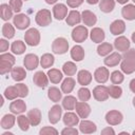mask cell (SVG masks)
Wrapping results in <instances>:
<instances>
[{
    "instance_id": "1",
    "label": "cell",
    "mask_w": 135,
    "mask_h": 135,
    "mask_svg": "<svg viewBox=\"0 0 135 135\" xmlns=\"http://www.w3.org/2000/svg\"><path fill=\"white\" fill-rule=\"evenodd\" d=\"M16 62V59L14 55L9 53H2L0 55V74L4 75L12 71L14 68V64Z\"/></svg>"
},
{
    "instance_id": "2",
    "label": "cell",
    "mask_w": 135,
    "mask_h": 135,
    "mask_svg": "<svg viewBox=\"0 0 135 135\" xmlns=\"http://www.w3.org/2000/svg\"><path fill=\"white\" fill-rule=\"evenodd\" d=\"M24 41L30 46H37L40 43V32L35 28H28L24 34Z\"/></svg>"
},
{
    "instance_id": "3",
    "label": "cell",
    "mask_w": 135,
    "mask_h": 135,
    "mask_svg": "<svg viewBox=\"0 0 135 135\" xmlns=\"http://www.w3.org/2000/svg\"><path fill=\"white\" fill-rule=\"evenodd\" d=\"M52 51H53L54 54H57V55L65 54L69 51V42H68V40L65 38H63V37L56 38L52 43Z\"/></svg>"
},
{
    "instance_id": "4",
    "label": "cell",
    "mask_w": 135,
    "mask_h": 135,
    "mask_svg": "<svg viewBox=\"0 0 135 135\" xmlns=\"http://www.w3.org/2000/svg\"><path fill=\"white\" fill-rule=\"evenodd\" d=\"M35 21L40 26H47V25H50L51 22H52L51 12L49 9H45V8H42V9L38 11L36 16H35Z\"/></svg>"
},
{
    "instance_id": "5",
    "label": "cell",
    "mask_w": 135,
    "mask_h": 135,
    "mask_svg": "<svg viewBox=\"0 0 135 135\" xmlns=\"http://www.w3.org/2000/svg\"><path fill=\"white\" fill-rule=\"evenodd\" d=\"M71 35H72V39L75 42L81 43L84 40H86V38L89 36V31L84 25H77L76 27L73 28Z\"/></svg>"
},
{
    "instance_id": "6",
    "label": "cell",
    "mask_w": 135,
    "mask_h": 135,
    "mask_svg": "<svg viewBox=\"0 0 135 135\" xmlns=\"http://www.w3.org/2000/svg\"><path fill=\"white\" fill-rule=\"evenodd\" d=\"M31 20L30 17L25 14H17L16 16L13 17V24L15 25V27H17L18 30H25L30 26Z\"/></svg>"
},
{
    "instance_id": "7",
    "label": "cell",
    "mask_w": 135,
    "mask_h": 135,
    "mask_svg": "<svg viewBox=\"0 0 135 135\" xmlns=\"http://www.w3.org/2000/svg\"><path fill=\"white\" fill-rule=\"evenodd\" d=\"M123 120V116L121 112L117 110H111L105 114V121L110 126H117L121 123Z\"/></svg>"
},
{
    "instance_id": "8",
    "label": "cell",
    "mask_w": 135,
    "mask_h": 135,
    "mask_svg": "<svg viewBox=\"0 0 135 135\" xmlns=\"http://www.w3.org/2000/svg\"><path fill=\"white\" fill-rule=\"evenodd\" d=\"M93 97L99 101V102H103L105 101L110 95H109V90H108V86L105 85H97L93 89Z\"/></svg>"
},
{
    "instance_id": "9",
    "label": "cell",
    "mask_w": 135,
    "mask_h": 135,
    "mask_svg": "<svg viewBox=\"0 0 135 135\" xmlns=\"http://www.w3.org/2000/svg\"><path fill=\"white\" fill-rule=\"evenodd\" d=\"M75 110L77 115L82 119L88 118L89 115L91 114V107L86 101H77L75 105Z\"/></svg>"
},
{
    "instance_id": "10",
    "label": "cell",
    "mask_w": 135,
    "mask_h": 135,
    "mask_svg": "<svg viewBox=\"0 0 135 135\" xmlns=\"http://www.w3.org/2000/svg\"><path fill=\"white\" fill-rule=\"evenodd\" d=\"M39 63H40V59L35 54H26L25 57L23 58V64L25 69L28 71L35 70L39 65Z\"/></svg>"
},
{
    "instance_id": "11",
    "label": "cell",
    "mask_w": 135,
    "mask_h": 135,
    "mask_svg": "<svg viewBox=\"0 0 135 135\" xmlns=\"http://www.w3.org/2000/svg\"><path fill=\"white\" fill-rule=\"evenodd\" d=\"M110 78V72L108 70V68L104 66H100L97 68L94 72V79L98 82V83H105Z\"/></svg>"
},
{
    "instance_id": "12",
    "label": "cell",
    "mask_w": 135,
    "mask_h": 135,
    "mask_svg": "<svg viewBox=\"0 0 135 135\" xmlns=\"http://www.w3.org/2000/svg\"><path fill=\"white\" fill-rule=\"evenodd\" d=\"M62 115V108L59 104H54L49 111V121L52 124H56Z\"/></svg>"
},
{
    "instance_id": "13",
    "label": "cell",
    "mask_w": 135,
    "mask_h": 135,
    "mask_svg": "<svg viewBox=\"0 0 135 135\" xmlns=\"http://www.w3.org/2000/svg\"><path fill=\"white\" fill-rule=\"evenodd\" d=\"M53 16L57 20H63L68 16V6L63 3H57L53 7Z\"/></svg>"
},
{
    "instance_id": "14",
    "label": "cell",
    "mask_w": 135,
    "mask_h": 135,
    "mask_svg": "<svg viewBox=\"0 0 135 135\" xmlns=\"http://www.w3.org/2000/svg\"><path fill=\"white\" fill-rule=\"evenodd\" d=\"M79 131L82 134H92L97 131V126L91 120L83 119L79 122Z\"/></svg>"
},
{
    "instance_id": "15",
    "label": "cell",
    "mask_w": 135,
    "mask_h": 135,
    "mask_svg": "<svg viewBox=\"0 0 135 135\" xmlns=\"http://www.w3.org/2000/svg\"><path fill=\"white\" fill-rule=\"evenodd\" d=\"M49 80H50V79H49L47 75H45L42 71L36 72V73L34 74V76H33V81H34V83H35L37 86L42 88V89H44V88L47 86Z\"/></svg>"
},
{
    "instance_id": "16",
    "label": "cell",
    "mask_w": 135,
    "mask_h": 135,
    "mask_svg": "<svg viewBox=\"0 0 135 135\" xmlns=\"http://www.w3.org/2000/svg\"><path fill=\"white\" fill-rule=\"evenodd\" d=\"M130 45H131V42L124 36H118L114 40V47L118 52H126V51H128L130 49Z\"/></svg>"
},
{
    "instance_id": "17",
    "label": "cell",
    "mask_w": 135,
    "mask_h": 135,
    "mask_svg": "<svg viewBox=\"0 0 135 135\" xmlns=\"http://www.w3.org/2000/svg\"><path fill=\"white\" fill-rule=\"evenodd\" d=\"M124 31H126V23L123 20H120V19L114 20L110 25V32L115 36H119L123 34Z\"/></svg>"
},
{
    "instance_id": "18",
    "label": "cell",
    "mask_w": 135,
    "mask_h": 135,
    "mask_svg": "<svg viewBox=\"0 0 135 135\" xmlns=\"http://www.w3.org/2000/svg\"><path fill=\"white\" fill-rule=\"evenodd\" d=\"M25 110H26V104L22 99H15L9 104V111L13 114L20 115L23 112H25Z\"/></svg>"
},
{
    "instance_id": "19",
    "label": "cell",
    "mask_w": 135,
    "mask_h": 135,
    "mask_svg": "<svg viewBox=\"0 0 135 135\" xmlns=\"http://www.w3.org/2000/svg\"><path fill=\"white\" fill-rule=\"evenodd\" d=\"M79 118H80V117L77 115V113L75 114V113L69 111V112H66V113L63 115L62 121H63V123H64L66 127H75V126H77V124L80 122V121H79Z\"/></svg>"
},
{
    "instance_id": "20",
    "label": "cell",
    "mask_w": 135,
    "mask_h": 135,
    "mask_svg": "<svg viewBox=\"0 0 135 135\" xmlns=\"http://www.w3.org/2000/svg\"><path fill=\"white\" fill-rule=\"evenodd\" d=\"M121 59H122V56L119 54V53H111L110 55L105 56V58L103 59V62L109 68H112V66H116L118 65L120 62H121Z\"/></svg>"
},
{
    "instance_id": "21",
    "label": "cell",
    "mask_w": 135,
    "mask_h": 135,
    "mask_svg": "<svg viewBox=\"0 0 135 135\" xmlns=\"http://www.w3.org/2000/svg\"><path fill=\"white\" fill-rule=\"evenodd\" d=\"M92 74L88 70H81L77 74V82L82 86L89 85L92 81Z\"/></svg>"
},
{
    "instance_id": "22",
    "label": "cell",
    "mask_w": 135,
    "mask_h": 135,
    "mask_svg": "<svg viewBox=\"0 0 135 135\" xmlns=\"http://www.w3.org/2000/svg\"><path fill=\"white\" fill-rule=\"evenodd\" d=\"M81 21H82L81 14L78 11H74V9L69 12V14L65 18V22L70 26H75L76 24H79Z\"/></svg>"
},
{
    "instance_id": "23",
    "label": "cell",
    "mask_w": 135,
    "mask_h": 135,
    "mask_svg": "<svg viewBox=\"0 0 135 135\" xmlns=\"http://www.w3.org/2000/svg\"><path fill=\"white\" fill-rule=\"evenodd\" d=\"M81 18H82V22H83L84 25H86V26H93V25H95L96 22H97V17H96V15H95L93 12L89 11V9H85V11H83V12L81 13Z\"/></svg>"
},
{
    "instance_id": "24",
    "label": "cell",
    "mask_w": 135,
    "mask_h": 135,
    "mask_svg": "<svg viewBox=\"0 0 135 135\" xmlns=\"http://www.w3.org/2000/svg\"><path fill=\"white\" fill-rule=\"evenodd\" d=\"M90 38L95 43H101V42H103V40L105 38L104 31L100 27H93L90 33Z\"/></svg>"
},
{
    "instance_id": "25",
    "label": "cell",
    "mask_w": 135,
    "mask_h": 135,
    "mask_svg": "<svg viewBox=\"0 0 135 135\" xmlns=\"http://www.w3.org/2000/svg\"><path fill=\"white\" fill-rule=\"evenodd\" d=\"M27 117L30 119V122H31V126H38L40 122H41V112L39 109L35 108V109H32L27 112Z\"/></svg>"
},
{
    "instance_id": "26",
    "label": "cell",
    "mask_w": 135,
    "mask_h": 135,
    "mask_svg": "<svg viewBox=\"0 0 135 135\" xmlns=\"http://www.w3.org/2000/svg\"><path fill=\"white\" fill-rule=\"evenodd\" d=\"M121 15L126 20L132 21L135 19V5L127 4L121 8Z\"/></svg>"
},
{
    "instance_id": "27",
    "label": "cell",
    "mask_w": 135,
    "mask_h": 135,
    "mask_svg": "<svg viewBox=\"0 0 135 135\" xmlns=\"http://www.w3.org/2000/svg\"><path fill=\"white\" fill-rule=\"evenodd\" d=\"M75 84H76V81H75V79L73 77H71V76L66 77L62 81V83H61V91H62V93H64L66 95L69 93H71L74 90Z\"/></svg>"
},
{
    "instance_id": "28",
    "label": "cell",
    "mask_w": 135,
    "mask_h": 135,
    "mask_svg": "<svg viewBox=\"0 0 135 135\" xmlns=\"http://www.w3.org/2000/svg\"><path fill=\"white\" fill-rule=\"evenodd\" d=\"M15 122H16V117H15V115L12 113V114H5V115L2 117L0 124H1V128H2V129L8 130V129H12V128L14 127Z\"/></svg>"
},
{
    "instance_id": "29",
    "label": "cell",
    "mask_w": 135,
    "mask_h": 135,
    "mask_svg": "<svg viewBox=\"0 0 135 135\" xmlns=\"http://www.w3.org/2000/svg\"><path fill=\"white\" fill-rule=\"evenodd\" d=\"M11 76L15 81H22L26 77V72L22 66H14L11 71Z\"/></svg>"
},
{
    "instance_id": "30",
    "label": "cell",
    "mask_w": 135,
    "mask_h": 135,
    "mask_svg": "<svg viewBox=\"0 0 135 135\" xmlns=\"http://www.w3.org/2000/svg\"><path fill=\"white\" fill-rule=\"evenodd\" d=\"M84 50L81 45H74L71 50V58L74 61H81L84 58Z\"/></svg>"
},
{
    "instance_id": "31",
    "label": "cell",
    "mask_w": 135,
    "mask_h": 135,
    "mask_svg": "<svg viewBox=\"0 0 135 135\" xmlns=\"http://www.w3.org/2000/svg\"><path fill=\"white\" fill-rule=\"evenodd\" d=\"M113 51V45L109 42H101L97 46V54L101 57H105L110 55Z\"/></svg>"
},
{
    "instance_id": "32",
    "label": "cell",
    "mask_w": 135,
    "mask_h": 135,
    "mask_svg": "<svg viewBox=\"0 0 135 135\" xmlns=\"http://www.w3.org/2000/svg\"><path fill=\"white\" fill-rule=\"evenodd\" d=\"M46 75H47V77H49V79H50V81L52 83H59L62 80V78H63L62 72L59 71L58 69H51V70H49Z\"/></svg>"
},
{
    "instance_id": "33",
    "label": "cell",
    "mask_w": 135,
    "mask_h": 135,
    "mask_svg": "<svg viewBox=\"0 0 135 135\" xmlns=\"http://www.w3.org/2000/svg\"><path fill=\"white\" fill-rule=\"evenodd\" d=\"M47 97L49 99H51V101L58 102L62 98V91H60L56 86H51L49 88V91H47Z\"/></svg>"
},
{
    "instance_id": "34",
    "label": "cell",
    "mask_w": 135,
    "mask_h": 135,
    "mask_svg": "<svg viewBox=\"0 0 135 135\" xmlns=\"http://www.w3.org/2000/svg\"><path fill=\"white\" fill-rule=\"evenodd\" d=\"M0 16H1V19L4 21H8L9 19H12L14 17L13 16V9L11 8L9 4L2 3L0 5Z\"/></svg>"
},
{
    "instance_id": "35",
    "label": "cell",
    "mask_w": 135,
    "mask_h": 135,
    "mask_svg": "<svg viewBox=\"0 0 135 135\" xmlns=\"http://www.w3.org/2000/svg\"><path fill=\"white\" fill-rule=\"evenodd\" d=\"M76 97L72 96V95H66L63 99H62V108L66 111H72L75 109L76 105Z\"/></svg>"
},
{
    "instance_id": "36",
    "label": "cell",
    "mask_w": 135,
    "mask_h": 135,
    "mask_svg": "<svg viewBox=\"0 0 135 135\" xmlns=\"http://www.w3.org/2000/svg\"><path fill=\"white\" fill-rule=\"evenodd\" d=\"M25 50H26L25 43L23 41H21V40H16L11 45V51L15 55H21V54H23L25 52Z\"/></svg>"
},
{
    "instance_id": "37",
    "label": "cell",
    "mask_w": 135,
    "mask_h": 135,
    "mask_svg": "<svg viewBox=\"0 0 135 135\" xmlns=\"http://www.w3.org/2000/svg\"><path fill=\"white\" fill-rule=\"evenodd\" d=\"M55 62V58L52 54L50 53H45L41 56L40 58V65L43 68V69H49L51 68Z\"/></svg>"
},
{
    "instance_id": "38",
    "label": "cell",
    "mask_w": 135,
    "mask_h": 135,
    "mask_svg": "<svg viewBox=\"0 0 135 135\" xmlns=\"http://www.w3.org/2000/svg\"><path fill=\"white\" fill-rule=\"evenodd\" d=\"M115 7V0H100L99 9L105 14L111 13Z\"/></svg>"
},
{
    "instance_id": "39",
    "label": "cell",
    "mask_w": 135,
    "mask_h": 135,
    "mask_svg": "<svg viewBox=\"0 0 135 135\" xmlns=\"http://www.w3.org/2000/svg\"><path fill=\"white\" fill-rule=\"evenodd\" d=\"M14 24H11L9 22H5L2 25V35L6 39H12L15 36V27Z\"/></svg>"
},
{
    "instance_id": "40",
    "label": "cell",
    "mask_w": 135,
    "mask_h": 135,
    "mask_svg": "<svg viewBox=\"0 0 135 135\" xmlns=\"http://www.w3.org/2000/svg\"><path fill=\"white\" fill-rule=\"evenodd\" d=\"M62 72L66 75V76H73L76 74L77 72V66L74 62L72 61H66L63 63L62 65Z\"/></svg>"
},
{
    "instance_id": "41",
    "label": "cell",
    "mask_w": 135,
    "mask_h": 135,
    "mask_svg": "<svg viewBox=\"0 0 135 135\" xmlns=\"http://www.w3.org/2000/svg\"><path fill=\"white\" fill-rule=\"evenodd\" d=\"M3 95H4V97L7 100H15V99H17V97H19V94H18V91H17L16 85H9V86H7L4 90Z\"/></svg>"
},
{
    "instance_id": "42",
    "label": "cell",
    "mask_w": 135,
    "mask_h": 135,
    "mask_svg": "<svg viewBox=\"0 0 135 135\" xmlns=\"http://www.w3.org/2000/svg\"><path fill=\"white\" fill-rule=\"evenodd\" d=\"M17 124L18 127L20 128L21 131H27L30 129V126H31V122H30V119L27 117V115H22L20 114L18 117H17Z\"/></svg>"
},
{
    "instance_id": "43",
    "label": "cell",
    "mask_w": 135,
    "mask_h": 135,
    "mask_svg": "<svg viewBox=\"0 0 135 135\" xmlns=\"http://www.w3.org/2000/svg\"><path fill=\"white\" fill-rule=\"evenodd\" d=\"M120 69L124 74H132L135 72V62L123 59V61L120 62Z\"/></svg>"
},
{
    "instance_id": "44",
    "label": "cell",
    "mask_w": 135,
    "mask_h": 135,
    "mask_svg": "<svg viewBox=\"0 0 135 135\" xmlns=\"http://www.w3.org/2000/svg\"><path fill=\"white\" fill-rule=\"evenodd\" d=\"M108 90H109V95L110 97L114 98V99H118L121 97L122 95V89L118 85V84H112V85H109L108 86Z\"/></svg>"
},
{
    "instance_id": "45",
    "label": "cell",
    "mask_w": 135,
    "mask_h": 135,
    "mask_svg": "<svg viewBox=\"0 0 135 135\" xmlns=\"http://www.w3.org/2000/svg\"><path fill=\"white\" fill-rule=\"evenodd\" d=\"M77 96H78V99L80 101H88L90 100L91 98V91L85 88V86H82L78 90V93H77Z\"/></svg>"
},
{
    "instance_id": "46",
    "label": "cell",
    "mask_w": 135,
    "mask_h": 135,
    "mask_svg": "<svg viewBox=\"0 0 135 135\" xmlns=\"http://www.w3.org/2000/svg\"><path fill=\"white\" fill-rule=\"evenodd\" d=\"M110 78H111V81H112L113 84H120L123 81L124 76L120 71H114V72L111 73Z\"/></svg>"
},
{
    "instance_id": "47",
    "label": "cell",
    "mask_w": 135,
    "mask_h": 135,
    "mask_svg": "<svg viewBox=\"0 0 135 135\" xmlns=\"http://www.w3.org/2000/svg\"><path fill=\"white\" fill-rule=\"evenodd\" d=\"M15 85L17 88V91H18V94H19L20 98H24L28 95V88L24 83H17Z\"/></svg>"
},
{
    "instance_id": "48",
    "label": "cell",
    "mask_w": 135,
    "mask_h": 135,
    "mask_svg": "<svg viewBox=\"0 0 135 135\" xmlns=\"http://www.w3.org/2000/svg\"><path fill=\"white\" fill-rule=\"evenodd\" d=\"M22 1L23 0H9V6L15 13H19L22 9Z\"/></svg>"
},
{
    "instance_id": "49",
    "label": "cell",
    "mask_w": 135,
    "mask_h": 135,
    "mask_svg": "<svg viewBox=\"0 0 135 135\" xmlns=\"http://www.w3.org/2000/svg\"><path fill=\"white\" fill-rule=\"evenodd\" d=\"M40 135H57L58 131L54 128V127H43L40 131H39Z\"/></svg>"
},
{
    "instance_id": "50",
    "label": "cell",
    "mask_w": 135,
    "mask_h": 135,
    "mask_svg": "<svg viewBox=\"0 0 135 135\" xmlns=\"http://www.w3.org/2000/svg\"><path fill=\"white\" fill-rule=\"evenodd\" d=\"M122 58L124 60H129V61L135 62V49H129L128 51L123 52Z\"/></svg>"
},
{
    "instance_id": "51",
    "label": "cell",
    "mask_w": 135,
    "mask_h": 135,
    "mask_svg": "<svg viewBox=\"0 0 135 135\" xmlns=\"http://www.w3.org/2000/svg\"><path fill=\"white\" fill-rule=\"evenodd\" d=\"M62 135H77L78 134V130L75 129L74 127H66L61 131Z\"/></svg>"
},
{
    "instance_id": "52",
    "label": "cell",
    "mask_w": 135,
    "mask_h": 135,
    "mask_svg": "<svg viewBox=\"0 0 135 135\" xmlns=\"http://www.w3.org/2000/svg\"><path fill=\"white\" fill-rule=\"evenodd\" d=\"M83 0H66V4L68 6L72 7V8H76L78 6H80L82 4Z\"/></svg>"
},
{
    "instance_id": "53",
    "label": "cell",
    "mask_w": 135,
    "mask_h": 135,
    "mask_svg": "<svg viewBox=\"0 0 135 135\" xmlns=\"http://www.w3.org/2000/svg\"><path fill=\"white\" fill-rule=\"evenodd\" d=\"M8 46H9V44H8V41L7 40H5V39H0V52L1 53H4L5 51H7L8 50Z\"/></svg>"
},
{
    "instance_id": "54",
    "label": "cell",
    "mask_w": 135,
    "mask_h": 135,
    "mask_svg": "<svg viewBox=\"0 0 135 135\" xmlns=\"http://www.w3.org/2000/svg\"><path fill=\"white\" fill-rule=\"evenodd\" d=\"M101 134L102 135H114L115 134V131L113 130V128H111V127H107V128H104L102 131H101Z\"/></svg>"
},
{
    "instance_id": "55",
    "label": "cell",
    "mask_w": 135,
    "mask_h": 135,
    "mask_svg": "<svg viewBox=\"0 0 135 135\" xmlns=\"http://www.w3.org/2000/svg\"><path fill=\"white\" fill-rule=\"evenodd\" d=\"M129 86H130V90H131L133 93H135V78H134V79H132V80L130 81Z\"/></svg>"
},
{
    "instance_id": "56",
    "label": "cell",
    "mask_w": 135,
    "mask_h": 135,
    "mask_svg": "<svg viewBox=\"0 0 135 135\" xmlns=\"http://www.w3.org/2000/svg\"><path fill=\"white\" fill-rule=\"evenodd\" d=\"M99 1L100 0H86V2L89 4H97V3H99Z\"/></svg>"
},
{
    "instance_id": "57",
    "label": "cell",
    "mask_w": 135,
    "mask_h": 135,
    "mask_svg": "<svg viewBox=\"0 0 135 135\" xmlns=\"http://www.w3.org/2000/svg\"><path fill=\"white\" fill-rule=\"evenodd\" d=\"M44 1H45L47 4H55L58 0H44Z\"/></svg>"
},
{
    "instance_id": "58",
    "label": "cell",
    "mask_w": 135,
    "mask_h": 135,
    "mask_svg": "<svg viewBox=\"0 0 135 135\" xmlns=\"http://www.w3.org/2000/svg\"><path fill=\"white\" fill-rule=\"evenodd\" d=\"M119 4H127V2L129 1V0H116Z\"/></svg>"
},
{
    "instance_id": "59",
    "label": "cell",
    "mask_w": 135,
    "mask_h": 135,
    "mask_svg": "<svg viewBox=\"0 0 135 135\" xmlns=\"http://www.w3.org/2000/svg\"><path fill=\"white\" fill-rule=\"evenodd\" d=\"M132 41L135 43V32H133V34H132Z\"/></svg>"
},
{
    "instance_id": "60",
    "label": "cell",
    "mask_w": 135,
    "mask_h": 135,
    "mask_svg": "<svg viewBox=\"0 0 135 135\" xmlns=\"http://www.w3.org/2000/svg\"><path fill=\"white\" fill-rule=\"evenodd\" d=\"M2 135H14L13 133H9V132H4Z\"/></svg>"
},
{
    "instance_id": "61",
    "label": "cell",
    "mask_w": 135,
    "mask_h": 135,
    "mask_svg": "<svg viewBox=\"0 0 135 135\" xmlns=\"http://www.w3.org/2000/svg\"><path fill=\"white\" fill-rule=\"evenodd\" d=\"M133 105H134V108H135V96H134V98H133Z\"/></svg>"
},
{
    "instance_id": "62",
    "label": "cell",
    "mask_w": 135,
    "mask_h": 135,
    "mask_svg": "<svg viewBox=\"0 0 135 135\" xmlns=\"http://www.w3.org/2000/svg\"><path fill=\"white\" fill-rule=\"evenodd\" d=\"M133 135H135V130H134V131H133Z\"/></svg>"
},
{
    "instance_id": "63",
    "label": "cell",
    "mask_w": 135,
    "mask_h": 135,
    "mask_svg": "<svg viewBox=\"0 0 135 135\" xmlns=\"http://www.w3.org/2000/svg\"><path fill=\"white\" fill-rule=\"evenodd\" d=\"M133 2H134V3H135V0H133Z\"/></svg>"
},
{
    "instance_id": "64",
    "label": "cell",
    "mask_w": 135,
    "mask_h": 135,
    "mask_svg": "<svg viewBox=\"0 0 135 135\" xmlns=\"http://www.w3.org/2000/svg\"><path fill=\"white\" fill-rule=\"evenodd\" d=\"M24 1H28V0H24Z\"/></svg>"
}]
</instances>
